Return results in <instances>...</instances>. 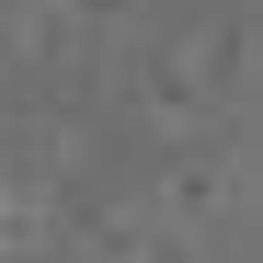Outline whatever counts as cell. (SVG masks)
<instances>
[{"instance_id": "cell-1", "label": "cell", "mask_w": 263, "mask_h": 263, "mask_svg": "<svg viewBox=\"0 0 263 263\" xmlns=\"http://www.w3.org/2000/svg\"><path fill=\"white\" fill-rule=\"evenodd\" d=\"M0 217H12V206H0Z\"/></svg>"}]
</instances>
